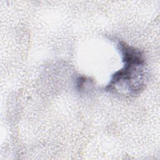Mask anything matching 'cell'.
<instances>
[{"mask_svg": "<svg viewBox=\"0 0 160 160\" xmlns=\"http://www.w3.org/2000/svg\"><path fill=\"white\" fill-rule=\"evenodd\" d=\"M124 66L116 71L105 90L122 96H134L145 88L147 73L143 53L123 41L118 43Z\"/></svg>", "mask_w": 160, "mask_h": 160, "instance_id": "obj_1", "label": "cell"}, {"mask_svg": "<svg viewBox=\"0 0 160 160\" xmlns=\"http://www.w3.org/2000/svg\"><path fill=\"white\" fill-rule=\"evenodd\" d=\"M92 81L85 76H79L76 79V88L79 92L84 91L89 85H91Z\"/></svg>", "mask_w": 160, "mask_h": 160, "instance_id": "obj_2", "label": "cell"}]
</instances>
